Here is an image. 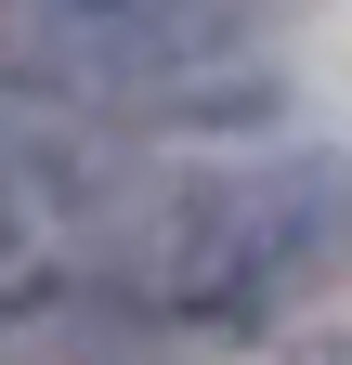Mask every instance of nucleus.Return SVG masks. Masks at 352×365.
I'll use <instances>...</instances> for the list:
<instances>
[{
    "label": "nucleus",
    "mask_w": 352,
    "mask_h": 365,
    "mask_svg": "<svg viewBox=\"0 0 352 365\" xmlns=\"http://www.w3.org/2000/svg\"><path fill=\"white\" fill-rule=\"evenodd\" d=\"M0 78L92 130H248L274 105L248 0H0Z\"/></svg>",
    "instance_id": "nucleus-1"
}]
</instances>
